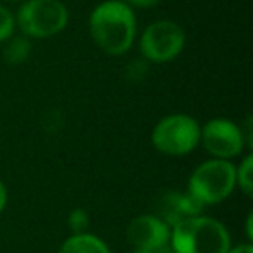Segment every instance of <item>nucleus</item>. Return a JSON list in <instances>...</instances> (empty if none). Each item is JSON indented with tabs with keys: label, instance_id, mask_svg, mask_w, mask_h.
<instances>
[{
	"label": "nucleus",
	"instance_id": "2eb2a0df",
	"mask_svg": "<svg viewBox=\"0 0 253 253\" xmlns=\"http://www.w3.org/2000/svg\"><path fill=\"white\" fill-rule=\"evenodd\" d=\"M160 0H125V4L130 7V5H134V7H153V5L158 4Z\"/></svg>",
	"mask_w": 253,
	"mask_h": 253
},
{
	"label": "nucleus",
	"instance_id": "6ab92c4d",
	"mask_svg": "<svg viewBox=\"0 0 253 253\" xmlns=\"http://www.w3.org/2000/svg\"><path fill=\"white\" fill-rule=\"evenodd\" d=\"M11 2H19V0H11Z\"/></svg>",
	"mask_w": 253,
	"mask_h": 253
},
{
	"label": "nucleus",
	"instance_id": "1a4fd4ad",
	"mask_svg": "<svg viewBox=\"0 0 253 253\" xmlns=\"http://www.w3.org/2000/svg\"><path fill=\"white\" fill-rule=\"evenodd\" d=\"M205 205L200 200L193 196L191 193H167L165 196L160 200L158 210H160V220H163L167 225L172 224L177 225L180 222L187 220V218L198 217L203 210Z\"/></svg>",
	"mask_w": 253,
	"mask_h": 253
},
{
	"label": "nucleus",
	"instance_id": "f257e3e1",
	"mask_svg": "<svg viewBox=\"0 0 253 253\" xmlns=\"http://www.w3.org/2000/svg\"><path fill=\"white\" fill-rule=\"evenodd\" d=\"M90 35L106 54L120 56L135 39V16L125 2L108 0L90 14Z\"/></svg>",
	"mask_w": 253,
	"mask_h": 253
},
{
	"label": "nucleus",
	"instance_id": "dca6fc26",
	"mask_svg": "<svg viewBox=\"0 0 253 253\" xmlns=\"http://www.w3.org/2000/svg\"><path fill=\"white\" fill-rule=\"evenodd\" d=\"M135 253H173L172 250L167 246H158V248H148V250H137Z\"/></svg>",
	"mask_w": 253,
	"mask_h": 253
},
{
	"label": "nucleus",
	"instance_id": "a211bd4d",
	"mask_svg": "<svg viewBox=\"0 0 253 253\" xmlns=\"http://www.w3.org/2000/svg\"><path fill=\"white\" fill-rule=\"evenodd\" d=\"M227 253H253V248L250 245H243V246H238V248L231 250Z\"/></svg>",
	"mask_w": 253,
	"mask_h": 253
},
{
	"label": "nucleus",
	"instance_id": "4468645a",
	"mask_svg": "<svg viewBox=\"0 0 253 253\" xmlns=\"http://www.w3.org/2000/svg\"><path fill=\"white\" fill-rule=\"evenodd\" d=\"M85 224H87V217H85L80 210H77L73 215H71V225H73L77 231H80L82 225H85Z\"/></svg>",
	"mask_w": 253,
	"mask_h": 253
},
{
	"label": "nucleus",
	"instance_id": "7ed1b4c3",
	"mask_svg": "<svg viewBox=\"0 0 253 253\" xmlns=\"http://www.w3.org/2000/svg\"><path fill=\"white\" fill-rule=\"evenodd\" d=\"M236 169L227 160H210L200 165L189 180V193L203 205L218 203L232 193Z\"/></svg>",
	"mask_w": 253,
	"mask_h": 253
},
{
	"label": "nucleus",
	"instance_id": "6e6552de",
	"mask_svg": "<svg viewBox=\"0 0 253 253\" xmlns=\"http://www.w3.org/2000/svg\"><path fill=\"white\" fill-rule=\"evenodd\" d=\"M128 241L137 250H148V248H158V246H167L170 238L169 225L160 217L155 215H141L134 218L128 225Z\"/></svg>",
	"mask_w": 253,
	"mask_h": 253
},
{
	"label": "nucleus",
	"instance_id": "423d86ee",
	"mask_svg": "<svg viewBox=\"0 0 253 253\" xmlns=\"http://www.w3.org/2000/svg\"><path fill=\"white\" fill-rule=\"evenodd\" d=\"M186 42L182 28L173 21H156L142 33L141 50L155 63H167L180 54Z\"/></svg>",
	"mask_w": 253,
	"mask_h": 253
},
{
	"label": "nucleus",
	"instance_id": "9d476101",
	"mask_svg": "<svg viewBox=\"0 0 253 253\" xmlns=\"http://www.w3.org/2000/svg\"><path fill=\"white\" fill-rule=\"evenodd\" d=\"M59 253H109L99 238L90 234H77L63 245Z\"/></svg>",
	"mask_w": 253,
	"mask_h": 253
},
{
	"label": "nucleus",
	"instance_id": "ddd939ff",
	"mask_svg": "<svg viewBox=\"0 0 253 253\" xmlns=\"http://www.w3.org/2000/svg\"><path fill=\"white\" fill-rule=\"evenodd\" d=\"M14 32V16L0 5V42L9 40Z\"/></svg>",
	"mask_w": 253,
	"mask_h": 253
},
{
	"label": "nucleus",
	"instance_id": "9b49d317",
	"mask_svg": "<svg viewBox=\"0 0 253 253\" xmlns=\"http://www.w3.org/2000/svg\"><path fill=\"white\" fill-rule=\"evenodd\" d=\"M32 43L26 37H14L7 42L4 49V59L9 64H19L28 57Z\"/></svg>",
	"mask_w": 253,
	"mask_h": 253
},
{
	"label": "nucleus",
	"instance_id": "f8f14e48",
	"mask_svg": "<svg viewBox=\"0 0 253 253\" xmlns=\"http://www.w3.org/2000/svg\"><path fill=\"white\" fill-rule=\"evenodd\" d=\"M252 169H253V158H252V155H250V156H246L245 162L239 165V170H236V182H239V187H241L246 196H252V191H253Z\"/></svg>",
	"mask_w": 253,
	"mask_h": 253
},
{
	"label": "nucleus",
	"instance_id": "f3484780",
	"mask_svg": "<svg viewBox=\"0 0 253 253\" xmlns=\"http://www.w3.org/2000/svg\"><path fill=\"white\" fill-rule=\"evenodd\" d=\"M5 201H7V193H5V187H4V184L0 182V211L4 210V207H5Z\"/></svg>",
	"mask_w": 253,
	"mask_h": 253
},
{
	"label": "nucleus",
	"instance_id": "0eeeda50",
	"mask_svg": "<svg viewBox=\"0 0 253 253\" xmlns=\"http://www.w3.org/2000/svg\"><path fill=\"white\" fill-rule=\"evenodd\" d=\"M200 141H203V146L210 155H213L217 160H225L241 153L245 146V135L231 120L217 118L210 120L203 126Z\"/></svg>",
	"mask_w": 253,
	"mask_h": 253
},
{
	"label": "nucleus",
	"instance_id": "20e7f679",
	"mask_svg": "<svg viewBox=\"0 0 253 253\" xmlns=\"http://www.w3.org/2000/svg\"><path fill=\"white\" fill-rule=\"evenodd\" d=\"M68 23V11L59 0H26L18 12L21 32L35 39L59 33Z\"/></svg>",
	"mask_w": 253,
	"mask_h": 253
},
{
	"label": "nucleus",
	"instance_id": "f03ea898",
	"mask_svg": "<svg viewBox=\"0 0 253 253\" xmlns=\"http://www.w3.org/2000/svg\"><path fill=\"white\" fill-rule=\"evenodd\" d=\"M173 253H227L229 234L220 222L208 217H193L173 225Z\"/></svg>",
	"mask_w": 253,
	"mask_h": 253
},
{
	"label": "nucleus",
	"instance_id": "39448f33",
	"mask_svg": "<svg viewBox=\"0 0 253 253\" xmlns=\"http://www.w3.org/2000/svg\"><path fill=\"white\" fill-rule=\"evenodd\" d=\"M201 128L196 120L187 115H170L153 130V144L158 151L172 156H182L198 146Z\"/></svg>",
	"mask_w": 253,
	"mask_h": 253
}]
</instances>
